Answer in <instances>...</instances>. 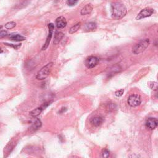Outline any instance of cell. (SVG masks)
<instances>
[{"mask_svg": "<svg viewBox=\"0 0 158 158\" xmlns=\"http://www.w3.org/2000/svg\"><path fill=\"white\" fill-rule=\"evenodd\" d=\"M149 39H145L142 40L140 42H139L138 43L133 47L132 48V52L135 54H139L142 53L143 51H145L147 48L148 47L149 45Z\"/></svg>", "mask_w": 158, "mask_h": 158, "instance_id": "cell-3", "label": "cell"}, {"mask_svg": "<svg viewBox=\"0 0 158 158\" xmlns=\"http://www.w3.org/2000/svg\"><path fill=\"white\" fill-rule=\"evenodd\" d=\"M98 58L94 56H90L88 57L85 62L86 67L89 69H92L96 66L98 63Z\"/></svg>", "mask_w": 158, "mask_h": 158, "instance_id": "cell-6", "label": "cell"}, {"mask_svg": "<svg viewBox=\"0 0 158 158\" xmlns=\"http://www.w3.org/2000/svg\"><path fill=\"white\" fill-rule=\"evenodd\" d=\"M14 143H9V144L6 146V147L5 148V151L7 153H9L11 151V150L13 149L14 148V145H13Z\"/></svg>", "mask_w": 158, "mask_h": 158, "instance_id": "cell-20", "label": "cell"}, {"mask_svg": "<svg viewBox=\"0 0 158 158\" xmlns=\"http://www.w3.org/2000/svg\"><path fill=\"white\" fill-rule=\"evenodd\" d=\"M56 25L58 28H63L67 25V21L65 18L63 16L58 17L56 20Z\"/></svg>", "mask_w": 158, "mask_h": 158, "instance_id": "cell-9", "label": "cell"}, {"mask_svg": "<svg viewBox=\"0 0 158 158\" xmlns=\"http://www.w3.org/2000/svg\"><path fill=\"white\" fill-rule=\"evenodd\" d=\"M154 13V9L151 8H145L142 9L136 17V20H141L144 18L149 17Z\"/></svg>", "mask_w": 158, "mask_h": 158, "instance_id": "cell-5", "label": "cell"}, {"mask_svg": "<svg viewBox=\"0 0 158 158\" xmlns=\"http://www.w3.org/2000/svg\"><path fill=\"white\" fill-rule=\"evenodd\" d=\"M110 155V152L107 149H102V152L101 153V157H104V158H106L108 157Z\"/></svg>", "mask_w": 158, "mask_h": 158, "instance_id": "cell-19", "label": "cell"}, {"mask_svg": "<svg viewBox=\"0 0 158 158\" xmlns=\"http://www.w3.org/2000/svg\"><path fill=\"white\" fill-rule=\"evenodd\" d=\"M80 27H81V22H78L77 24H76L75 25H74L73 26H72L71 28H70V30L69 31V34H74V33L78 31Z\"/></svg>", "mask_w": 158, "mask_h": 158, "instance_id": "cell-16", "label": "cell"}, {"mask_svg": "<svg viewBox=\"0 0 158 158\" xmlns=\"http://www.w3.org/2000/svg\"><path fill=\"white\" fill-rule=\"evenodd\" d=\"M42 127V122L40 119H36L35 122L33 123L31 127L30 128V131L32 132H34L38 130L39 128Z\"/></svg>", "mask_w": 158, "mask_h": 158, "instance_id": "cell-13", "label": "cell"}, {"mask_svg": "<svg viewBox=\"0 0 158 158\" xmlns=\"http://www.w3.org/2000/svg\"><path fill=\"white\" fill-rule=\"evenodd\" d=\"M16 25V24L15 22H14L11 21V22H9L6 24L5 25V27L6 29H8V30H10V29H12V28L15 27Z\"/></svg>", "mask_w": 158, "mask_h": 158, "instance_id": "cell-18", "label": "cell"}, {"mask_svg": "<svg viewBox=\"0 0 158 158\" xmlns=\"http://www.w3.org/2000/svg\"><path fill=\"white\" fill-rule=\"evenodd\" d=\"M64 34L61 32H56L55 33L54 38V45H58V43H59V42L62 40V38H64Z\"/></svg>", "mask_w": 158, "mask_h": 158, "instance_id": "cell-14", "label": "cell"}, {"mask_svg": "<svg viewBox=\"0 0 158 158\" xmlns=\"http://www.w3.org/2000/svg\"><path fill=\"white\" fill-rule=\"evenodd\" d=\"M157 124L158 122L157 119L153 118V117L148 119V120H147L146 122V127L150 130H154L157 127Z\"/></svg>", "mask_w": 158, "mask_h": 158, "instance_id": "cell-8", "label": "cell"}, {"mask_svg": "<svg viewBox=\"0 0 158 158\" xmlns=\"http://www.w3.org/2000/svg\"><path fill=\"white\" fill-rule=\"evenodd\" d=\"M141 102V97L139 95L132 94L128 98L127 103L132 108H135L139 106Z\"/></svg>", "mask_w": 158, "mask_h": 158, "instance_id": "cell-4", "label": "cell"}, {"mask_svg": "<svg viewBox=\"0 0 158 158\" xmlns=\"http://www.w3.org/2000/svg\"><path fill=\"white\" fill-rule=\"evenodd\" d=\"M53 66V62H50L46 65L43 67L41 69L36 73V79L42 80L46 79L49 76L50 73L51 71V69Z\"/></svg>", "mask_w": 158, "mask_h": 158, "instance_id": "cell-2", "label": "cell"}, {"mask_svg": "<svg viewBox=\"0 0 158 158\" xmlns=\"http://www.w3.org/2000/svg\"><path fill=\"white\" fill-rule=\"evenodd\" d=\"M93 8V6L92 5L90 4H90H87L82 9L81 11H80V14L82 16L89 14L91 13V11H92Z\"/></svg>", "mask_w": 158, "mask_h": 158, "instance_id": "cell-11", "label": "cell"}, {"mask_svg": "<svg viewBox=\"0 0 158 158\" xmlns=\"http://www.w3.org/2000/svg\"><path fill=\"white\" fill-rule=\"evenodd\" d=\"M127 8L126 6L120 2L114 3L111 5L112 17L115 20L122 19L127 14Z\"/></svg>", "mask_w": 158, "mask_h": 158, "instance_id": "cell-1", "label": "cell"}, {"mask_svg": "<svg viewBox=\"0 0 158 158\" xmlns=\"http://www.w3.org/2000/svg\"><path fill=\"white\" fill-rule=\"evenodd\" d=\"M79 0H67V4L69 6H74L78 2Z\"/></svg>", "mask_w": 158, "mask_h": 158, "instance_id": "cell-21", "label": "cell"}, {"mask_svg": "<svg viewBox=\"0 0 158 158\" xmlns=\"http://www.w3.org/2000/svg\"><path fill=\"white\" fill-rule=\"evenodd\" d=\"M7 35H8V33H7L6 31L5 30H2L0 32V38H3V37H5Z\"/></svg>", "mask_w": 158, "mask_h": 158, "instance_id": "cell-25", "label": "cell"}, {"mask_svg": "<svg viewBox=\"0 0 158 158\" xmlns=\"http://www.w3.org/2000/svg\"><path fill=\"white\" fill-rule=\"evenodd\" d=\"M124 89H120L119 90L116 91L115 92V95L117 97H120L122 96V95L124 94Z\"/></svg>", "mask_w": 158, "mask_h": 158, "instance_id": "cell-22", "label": "cell"}, {"mask_svg": "<svg viewBox=\"0 0 158 158\" xmlns=\"http://www.w3.org/2000/svg\"><path fill=\"white\" fill-rule=\"evenodd\" d=\"M151 84H150V88L152 90H156L157 89V82H153L151 83Z\"/></svg>", "mask_w": 158, "mask_h": 158, "instance_id": "cell-24", "label": "cell"}, {"mask_svg": "<svg viewBox=\"0 0 158 158\" xmlns=\"http://www.w3.org/2000/svg\"><path fill=\"white\" fill-rule=\"evenodd\" d=\"M43 109H44V108L42 107V106H41V107H38L37 108L34 109L33 111H32L30 112V115L33 117H37L42 112Z\"/></svg>", "mask_w": 158, "mask_h": 158, "instance_id": "cell-15", "label": "cell"}, {"mask_svg": "<svg viewBox=\"0 0 158 158\" xmlns=\"http://www.w3.org/2000/svg\"><path fill=\"white\" fill-rule=\"evenodd\" d=\"M104 119L101 116H95L90 120V123L95 127H99L103 122Z\"/></svg>", "mask_w": 158, "mask_h": 158, "instance_id": "cell-10", "label": "cell"}, {"mask_svg": "<svg viewBox=\"0 0 158 158\" xmlns=\"http://www.w3.org/2000/svg\"><path fill=\"white\" fill-rule=\"evenodd\" d=\"M2 52H3V50H2V49L0 48V53H1Z\"/></svg>", "mask_w": 158, "mask_h": 158, "instance_id": "cell-26", "label": "cell"}, {"mask_svg": "<svg viewBox=\"0 0 158 158\" xmlns=\"http://www.w3.org/2000/svg\"><path fill=\"white\" fill-rule=\"evenodd\" d=\"M5 44L6 45L14 48L15 50H17L18 48H19L21 46V44H17V45H13V44H9V43H5Z\"/></svg>", "mask_w": 158, "mask_h": 158, "instance_id": "cell-23", "label": "cell"}, {"mask_svg": "<svg viewBox=\"0 0 158 158\" xmlns=\"http://www.w3.org/2000/svg\"><path fill=\"white\" fill-rule=\"evenodd\" d=\"M10 40L15 42H22L25 40V37L18 34H12L9 35Z\"/></svg>", "mask_w": 158, "mask_h": 158, "instance_id": "cell-12", "label": "cell"}, {"mask_svg": "<svg viewBox=\"0 0 158 158\" xmlns=\"http://www.w3.org/2000/svg\"><path fill=\"white\" fill-rule=\"evenodd\" d=\"M85 30L87 31L94 30L97 28V24L94 22H89L85 25Z\"/></svg>", "mask_w": 158, "mask_h": 158, "instance_id": "cell-17", "label": "cell"}, {"mask_svg": "<svg viewBox=\"0 0 158 158\" xmlns=\"http://www.w3.org/2000/svg\"><path fill=\"white\" fill-rule=\"evenodd\" d=\"M48 29H49V33H48V35L47 38H46V42L45 43V45H43V46L42 47V50H45L48 47L50 41L51 40V38H52V35H53V30H54V25L52 23H50L48 24Z\"/></svg>", "mask_w": 158, "mask_h": 158, "instance_id": "cell-7", "label": "cell"}]
</instances>
